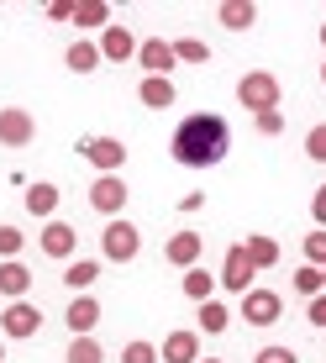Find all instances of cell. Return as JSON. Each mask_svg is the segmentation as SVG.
<instances>
[{
  "label": "cell",
  "mask_w": 326,
  "mask_h": 363,
  "mask_svg": "<svg viewBox=\"0 0 326 363\" xmlns=\"http://www.w3.org/2000/svg\"><path fill=\"white\" fill-rule=\"evenodd\" d=\"M163 258H169L174 269H195L200 258H206V237L200 232H174L169 242H163Z\"/></svg>",
  "instance_id": "obj_12"
},
{
  "label": "cell",
  "mask_w": 326,
  "mask_h": 363,
  "mask_svg": "<svg viewBox=\"0 0 326 363\" xmlns=\"http://www.w3.org/2000/svg\"><path fill=\"white\" fill-rule=\"evenodd\" d=\"M21 242H27V237H21L16 227H0V264H6V258H16V253H21Z\"/></svg>",
  "instance_id": "obj_32"
},
{
  "label": "cell",
  "mask_w": 326,
  "mask_h": 363,
  "mask_svg": "<svg viewBox=\"0 0 326 363\" xmlns=\"http://www.w3.org/2000/svg\"><path fill=\"white\" fill-rule=\"evenodd\" d=\"M64 64L74 69V74H95L100 64H106V58H100V43H69V53H64Z\"/></svg>",
  "instance_id": "obj_21"
},
{
  "label": "cell",
  "mask_w": 326,
  "mask_h": 363,
  "mask_svg": "<svg viewBox=\"0 0 326 363\" xmlns=\"http://www.w3.org/2000/svg\"><path fill=\"white\" fill-rule=\"evenodd\" d=\"M179 290L184 295H190L195 300V306H200V300H210V295H216V274H206V269H184V279H179Z\"/></svg>",
  "instance_id": "obj_22"
},
{
  "label": "cell",
  "mask_w": 326,
  "mask_h": 363,
  "mask_svg": "<svg viewBox=\"0 0 326 363\" xmlns=\"http://www.w3.org/2000/svg\"><path fill=\"white\" fill-rule=\"evenodd\" d=\"M247 258H253V269H274L279 264V242L263 232H247Z\"/></svg>",
  "instance_id": "obj_24"
},
{
  "label": "cell",
  "mask_w": 326,
  "mask_h": 363,
  "mask_svg": "<svg viewBox=\"0 0 326 363\" xmlns=\"http://www.w3.org/2000/svg\"><path fill=\"white\" fill-rule=\"evenodd\" d=\"M253 121H258L263 137H279L284 132V111H263V116H253Z\"/></svg>",
  "instance_id": "obj_34"
},
{
  "label": "cell",
  "mask_w": 326,
  "mask_h": 363,
  "mask_svg": "<svg viewBox=\"0 0 326 363\" xmlns=\"http://www.w3.org/2000/svg\"><path fill=\"white\" fill-rule=\"evenodd\" d=\"M321 84H326V64H321Z\"/></svg>",
  "instance_id": "obj_41"
},
{
  "label": "cell",
  "mask_w": 326,
  "mask_h": 363,
  "mask_svg": "<svg viewBox=\"0 0 326 363\" xmlns=\"http://www.w3.org/2000/svg\"><path fill=\"white\" fill-rule=\"evenodd\" d=\"M100 253H106L111 264H132V258L142 253V232H137L127 216L106 221V232H100Z\"/></svg>",
  "instance_id": "obj_3"
},
{
  "label": "cell",
  "mask_w": 326,
  "mask_h": 363,
  "mask_svg": "<svg viewBox=\"0 0 326 363\" xmlns=\"http://www.w3.org/2000/svg\"><path fill=\"white\" fill-rule=\"evenodd\" d=\"M321 295H326V269H321Z\"/></svg>",
  "instance_id": "obj_38"
},
{
  "label": "cell",
  "mask_w": 326,
  "mask_h": 363,
  "mask_svg": "<svg viewBox=\"0 0 326 363\" xmlns=\"http://www.w3.org/2000/svg\"><path fill=\"white\" fill-rule=\"evenodd\" d=\"M174 95H179V90H174V79H147V74H142V84H137V100H142L147 111H169Z\"/></svg>",
  "instance_id": "obj_19"
},
{
  "label": "cell",
  "mask_w": 326,
  "mask_h": 363,
  "mask_svg": "<svg viewBox=\"0 0 326 363\" xmlns=\"http://www.w3.org/2000/svg\"><path fill=\"white\" fill-rule=\"evenodd\" d=\"M0 358H6V337H0Z\"/></svg>",
  "instance_id": "obj_39"
},
{
  "label": "cell",
  "mask_w": 326,
  "mask_h": 363,
  "mask_svg": "<svg viewBox=\"0 0 326 363\" xmlns=\"http://www.w3.org/2000/svg\"><path fill=\"white\" fill-rule=\"evenodd\" d=\"M27 290H32L27 264H21V258H6V264H0V295L6 300H27Z\"/></svg>",
  "instance_id": "obj_18"
},
{
  "label": "cell",
  "mask_w": 326,
  "mask_h": 363,
  "mask_svg": "<svg viewBox=\"0 0 326 363\" xmlns=\"http://www.w3.org/2000/svg\"><path fill=\"white\" fill-rule=\"evenodd\" d=\"M21 206H27V216H37V221H53V211H58V184H47V179L27 184Z\"/></svg>",
  "instance_id": "obj_16"
},
{
  "label": "cell",
  "mask_w": 326,
  "mask_h": 363,
  "mask_svg": "<svg viewBox=\"0 0 326 363\" xmlns=\"http://www.w3.org/2000/svg\"><path fill=\"white\" fill-rule=\"evenodd\" d=\"M74 27H100L106 32L111 27V6L106 0H79V6H74Z\"/></svg>",
  "instance_id": "obj_25"
},
{
  "label": "cell",
  "mask_w": 326,
  "mask_h": 363,
  "mask_svg": "<svg viewBox=\"0 0 326 363\" xmlns=\"http://www.w3.org/2000/svg\"><path fill=\"white\" fill-rule=\"evenodd\" d=\"M64 321H69V332L74 337H90L95 327H100V300L84 290V295H74L69 300V311H64Z\"/></svg>",
  "instance_id": "obj_14"
},
{
  "label": "cell",
  "mask_w": 326,
  "mask_h": 363,
  "mask_svg": "<svg viewBox=\"0 0 326 363\" xmlns=\"http://www.w3.org/2000/svg\"><path fill=\"white\" fill-rule=\"evenodd\" d=\"M216 21L227 32H247V27H258V6L253 0H221L216 6Z\"/></svg>",
  "instance_id": "obj_17"
},
{
  "label": "cell",
  "mask_w": 326,
  "mask_h": 363,
  "mask_svg": "<svg viewBox=\"0 0 326 363\" xmlns=\"http://www.w3.org/2000/svg\"><path fill=\"white\" fill-rule=\"evenodd\" d=\"M100 58H106V64H127V58H137V37L127 27H106V32H100Z\"/></svg>",
  "instance_id": "obj_15"
},
{
  "label": "cell",
  "mask_w": 326,
  "mask_h": 363,
  "mask_svg": "<svg viewBox=\"0 0 326 363\" xmlns=\"http://www.w3.org/2000/svg\"><path fill=\"white\" fill-rule=\"evenodd\" d=\"M279 316H284V300L274 290H258V284H253V290L242 295V321H247V327H274Z\"/></svg>",
  "instance_id": "obj_9"
},
{
  "label": "cell",
  "mask_w": 326,
  "mask_h": 363,
  "mask_svg": "<svg viewBox=\"0 0 326 363\" xmlns=\"http://www.w3.org/2000/svg\"><path fill=\"white\" fill-rule=\"evenodd\" d=\"M305 321H310V327H326V295L305 300Z\"/></svg>",
  "instance_id": "obj_35"
},
{
  "label": "cell",
  "mask_w": 326,
  "mask_h": 363,
  "mask_svg": "<svg viewBox=\"0 0 326 363\" xmlns=\"http://www.w3.org/2000/svg\"><path fill=\"white\" fill-rule=\"evenodd\" d=\"M290 284H295V290L305 295V300H316V295H321V269H316V264H300Z\"/></svg>",
  "instance_id": "obj_28"
},
{
  "label": "cell",
  "mask_w": 326,
  "mask_h": 363,
  "mask_svg": "<svg viewBox=\"0 0 326 363\" xmlns=\"http://www.w3.org/2000/svg\"><path fill=\"white\" fill-rule=\"evenodd\" d=\"M279 95H284V84H279V74H269V69H247L242 79H237V106L253 111V116L279 111Z\"/></svg>",
  "instance_id": "obj_2"
},
{
  "label": "cell",
  "mask_w": 326,
  "mask_h": 363,
  "mask_svg": "<svg viewBox=\"0 0 326 363\" xmlns=\"http://www.w3.org/2000/svg\"><path fill=\"white\" fill-rule=\"evenodd\" d=\"M95 279H100V264H95V258H69V264H64V284H69L74 295H84Z\"/></svg>",
  "instance_id": "obj_20"
},
{
  "label": "cell",
  "mask_w": 326,
  "mask_h": 363,
  "mask_svg": "<svg viewBox=\"0 0 326 363\" xmlns=\"http://www.w3.org/2000/svg\"><path fill=\"white\" fill-rule=\"evenodd\" d=\"M121 363H158V347L137 337V342H127V347H121Z\"/></svg>",
  "instance_id": "obj_30"
},
{
  "label": "cell",
  "mask_w": 326,
  "mask_h": 363,
  "mask_svg": "<svg viewBox=\"0 0 326 363\" xmlns=\"http://www.w3.org/2000/svg\"><path fill=\"white\" fill-rule=\"evenodd\" d=\"M79 158L95 164V174H121V164H127V143H121V137H84Z\"/></svg>",
  "instance_id": "obj_6"
},
{
  "label": "cell",
  "mask_w": 326,
  "mask_h": 363,
  "mask_svg": "<svg viewBox=\"0 0 326 363\" xmlns=\"http://www.w3.org/2000/svg\"><path fill=\"white\" fill-rule=\"evenodd\" d=\"M32 137H37V121H32L27 106H6L0 111V143L6 147H27Z\"/></svg>",
  "instance_id": "obj_10"
},
{
  "label": "cell",
  "mask_w": 326,
  "mask_h": 363,
  "mask_svg": "<svg viewBox=\"0 0 326 363\" xmlns=\"http://www.w3.org/2000/svg\"><path fill=\"white\" fill-rule=\"evenodd\" d=\"M321 48H326V27H321Z\"/></svg>",
  "instance_id": "obj_42"
},
{
  "label": "cell",
  "mask_w": 326,
  "mask_h": 363,
  "mask_svg": "<svg viewBox=\"0 0 326 363\" xmlns=\"http://www.w3.org/2000/svg\"><path fill=\"white\" fill-rule=\"evenodd\" d=\"M305 158L310 164H326V121H316V127L305 132Z\"/></svg>",
  "instance_id": "obj_29"
},
{
  "label": "cell",
  "mask_w": 326,
  "mask_h": 363,
  "mask_svg": "<svg viewBox=\"0 0 326 363\" xmlns=\"http://www.w3.org/2000/svg\"><path fill=\"white\" fill-rule=\"evenodd\" d=\"M37 247H43L47 258H58V264H69V258H79V232L53 216V221H43V232H37Z\"/></svg>",
  "instance_id": "obj_8"
},
{
  "label": "cell",
  "mask_w": 326,
  "mask_h": 363,
  "mask_svg": "<svg viewBox=\"0 0 326 363\" xmlns=\"http://www.w3.org/2000/svg\"><path fill=\"white\" fill-rule=\"evenodd\" d=\"M158 363H200V332L195 327L169 332V337H163V347H158Z\"/></svg>",
  "instance_id": "obj_13"
},
{
  "label": "cell",
  "mask_w": 326,
  "mask_h": 363,
  "mask_svg": "<svg viewBox=\"0 0 326 363\" xmlns=\"http://www.w3.org/2000/svg\"><path fill=\"white\" fill-rule=\"evenodd\" d=\"M253 279H258V269H253V258H247V242H232L227 258H221L216 284H221V290H232V295H247V290H253Z\"/></svg>",
  "instance_id": "obj_4"
},
{
  "label": "cell",
  "mask_w": 326,
  "mask_h": 363,
  "mask_svg": "<svg viewBox=\"0 0 326 363\" xmlns=\"http://www.w3.org/2000/svg\"><path fill=\"white\" fill-rule=\"evenodd\" d=\"M253 363H300V358H295V347L269 342V347H258V358H253Z\"/></svg>",
  "instance_id": "obj_33"
},
{
  "label": "cell",
  "mask_w": 326,
  "mask_h": 363,
  "mask_svg": "<svg viewBox=\"0 0 326 363\" xmlns=\"http://www.w3.org/2000/svg\"><path fill=\"white\" fill-rule=\"evenodd\" d=\"M310 216H316V227L326 232V184L316 190V200H310Z\"/></svg>",
  "instance_id": "obj_36"
},
{
  "label": "cell",
  "mask_w": 326,
  "mask_h": 363,
  "mask_svg": "<svg viewBox=\"0 0 326 363\" xmlns=\"http://www.w3.org/2000/svg\"><path fill=\"white\" fill-rule=\"evenodd\" d=\"M174 58H179V64H210V48L200 43V37H179V43H174Z\"/></svg>",
  "instance_id": "obj_27"
},
{
  "label": "cell",
  "mask_w": 326,
  "mask_h": 363,
  "mask_svg": "<svg viewBox=\"0 0 326 363\" xmlns=\"http://www.w3.org/2000/svg\"><path fill=\"white\" fill-rule=\"evenodd\" d=\"M169 153L179 169H216L221 158L232 153V127L227 116H216V111H195V116H184L179 127L169 137Z\"/></svg>",
  "instance_id": "obj_1"
},
{
  "label": "cell",
  "mask_w": 326,
  "mask_h": 363,
  "mask_svg": "<svg viewBox=\"0 0 326 363\" xmlns=\"http://www.w3.org/2000/svg\"><path fill=\"white\" fill-rule=\"evenodd\" d=\"M127 179H121V174H95V184H90V206L100 211V216L106 221H116L121 211H127Z\"/></svg>",
  "instance_id": "obj_7"
},
{
  "label": "cell",
  "mask_w": 326,
  "mask_h": 363,
  "mask_svg": "<svg viewBox=\"0 0 326 363\" xmlns=\"http://www.w3.org/2000/svg\"><path fill=\"white\" fill-rule=\"evenodd\" d=\"M37 327H43V306H32V300H11L0 311V337H11V342L37 337Z\"/></svg>",
  "instance_id": "obj_5"
},
{
  "label": "cell",
  "mask_w": 326,
  "mask_h": 363,
  "mask_svg": "<svg viewBox=\"0 0 326 363\" xmlns=\"http://www.w3.org/2000/svg\"><path fill=\"white\" fill-rule=\"evenodd\" d=\"M47 16H53V21H74V6H69V0H53V6H47Z\"/></svg>",
  "instance_id": "obj_37"
},
{
  "label": "cell",
  "mask_w": 326,
  "mask_h": 363,
  "mask_svg": "<svg viewBox=\"0 0 326 363\" xmlns=\"http://www.w3.org/2000/svg\"><path fill=\"white\" fill-rule=\"evenodd\" d=\"M200 363H221V358H200Z\"/></svg>",
  "instance_id": "obj_40"
},
{
  "label": "cell",
  "mask_w": 326,
  "mask_h": 363,
  "mask_svg": "<svg viewBox=\"0 0 326 363\" xmlns=\"http://www.w3.org/2000/svg\"><path fill=\"white\" fill-rule=\"evenodd\" d=\"M64 363H106V347H100L95 337H74L69 353H64Z\"/></svg>",
  "instance_id": "obj_26"
},
{
  "label": "cell",
  "mask_w": 326,
  "mask_h": 363,
  "mask_svg": "<svg viewBox=\"0 0 326 363\" xmlns=\"http://www.w3.org/2000/svg\"><path fill=\"white\" fill-rule=\"evenodd\" d=\"M227 327H232V311L221 306L216 295H210V300H200V332H206V337H216V332H227Z\"/></svg>",
  "instance_id": "obj_23"
},
{
  "label": "cell",
  "mask_w": 326,
  "mask_h": 363,
  "mask_svg": "<svg viewBox=\"0 0 326 363\" xmlns=\"http://www.w3.org/2000/svg\"><path fill=\"white\" fill-rule=\"evenodd\" d=\"M137 64L147 69V79H169V69L179 64V58H174V43H163V37H147V43H137Z\"/></svg>",
  "instance_id": "obj_11"
},
{
  "label": "cell",
  "mask_w": 326,
  "mask_h": 363,
  "mask_svg": "<svg viewBox=\"0 0 326 363\" xmlns=\"http://www.w3.org/2000/svg\"><path fill=\"white\" fill-rule=\"evenodd\" d=\"M305 264H316V269H326V232L316 227L305 237Z\"/></svg>",
  "instance_id": "obj_31"
}]
</instances>
